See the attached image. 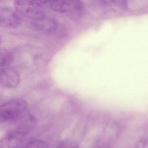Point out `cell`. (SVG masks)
I'll return each mask as SVG.
<instances>
[{
    "label": "cell",
    "instance_id": "obj_1",
    "mask_svg": "<svg viewBox=\"0 0 148 148\" xmlns=\"http://www.w3.org/2000/svg\"><path fill=\"white\" fill-rule=\"evenodd\" d=\"M34 121H26L7 133L0 142V148H17L24 142L32 129Z\"/></svg>",
    "mask_w": 148,
    "mask_h": 148
},
{
    "label": "cell",
    "instance_id": "obj_2",
    "mask_svg": "<svg viewBox=\"0 0 148 148\" xmlns=\"http://www.w3.org/2000/svg\"><path fill=\"white\" fill-rule=\"evenodd\" d=\"M28 107L27 102L22 99H14L2 104L0 108L1 122L18 119L24 114Z\"/></svg>",
    "mask_w": 148,
    "mask_h": 148
},
{
    "label": "cell",
    "instance_id": "obj_3",
    "mask_svg": "<svg viewBox=\"0 0 148 148\" xmlns=\"http://www.w3.org/2000/svg\"><path fill=\"white\" fill-rule=\"evenodd\" d=\"M45 4L55 12L73 18L81 16L84 8L82 1L78 0L45 1Z\"/></svg>",
    "mask_w": 148,
    "mask_h": 148
},
{
    "label": "cell",
    "instance_id": "obj_4",
    "mask_svg": "<svg viewBox=\"0 0 148 148\" xmlns=\"http://www.w3.org/2000/svg\"><path fill=\"white\" fill-rule=\"evenodd\" d=\"M15 9L22 15L30 16L32 18L43 13L45 1H34L26 0H16L14 1Z\"/></svg>",
    "mask_w": 148,
    "mask_h": 148
},
{
    "label": "cell",
    "instance_id": "obj_5",
    "mask_svg": "<svg viewBox=\"0 0 148 148\" xmlns=\"http://www.w3.org/2000/svg\"><path fill=\"white\" fill-rule=\"evenodd\" d=\"M32 24L34 29L46 33L55 32L58 27V21L55 19L43 13L33 17Z\"/></svg>",
    "mask_w": 148,
    "mask_h": 148
},
{
    "label": "cell",
    "instance_id": "obj_6",
    "mask_svg": "<svg viewBox=\"0 0 148 148\" xmlns=\"http://www.w3.org/2000/svg\"><path fill=\"white\" fill-rule=\"evenodd\" d=\"M21 14L16 10L9 7L0 8V24L1 26L12 28L18 26L21 23Z\"/></svg>",
    "mask_w": 148,
    "mask_h": 148
},
{
    "label": "cell",
    "instance_id": "obj_7",
    "mask_svg": "<svg viewBox=\"0 0 148 148\" xmlns=\"http://www.w3.org/2000/svg\"><path fill=\"white\" fill-rule=\"evenodd\" d=\"M20 76L18 73L10 67L1 69L0 71V83L1 84L6 88H14L19 84Z\"/></svg>",
    "mask_w": 148,
    "mask_h": 148
},
{
    "label": "cell",
    "instance_id": "obj_8",
    "mask_svg": "<svg viewBox=\"0 0 148 148\" xmlns=\"http://www.w3.org/2000/svg\"><path fill=\"white\" fill-rule=\"evenodd\" d=\"M14 56L8 50L5 49H1L0 51V66L1 69L9 67L12 64Z\"/></svg>",
    "mask_w": 148,
    "mask_h": 148
},
{
    "label": "cell",
    "instance_id": "obj_9",
    "mask_svg": "<svg viewBox=\"0 0 148 148\" xmlns=\"http://www.w3.org/2000/svg\"><path fill=\"white\" fill-rule=\"evenodd\" d=\"M22 148H48V145L44 140L35 139L29 142Z\"/></svg>",
    "mask_w": 148,
    "mask_h": 148
},
{
    "label": "cell",
    "instance_id": "obj_10",
    "mask_svg": "<svg viewBox=\"0 0 148 148\" xmlns=\"http://www.w3.org/2000/svg\"><path fill=\"white\" fill-rule=\"evenodd\" d=\"M133 148H148V136L140 138L137 141Z\"/></svg>",
    "mask_w": 148,
    "mask_h": 148
},
{
    "label": "cell",
    "instance_id": "obj_11",
    "mask_svg": "<svg viewBox=\"0 0 148 148\" xmlns=\"http://www.w3.org/2000/svg\"><path fill=\"white\" fill-rule=\"evenodd\" d=\"M56 148H79V145L74 142H64L59 145Z\"/></svg>",
    "mask_w": 148,
    "mask_h": 148
}]
</instances>
